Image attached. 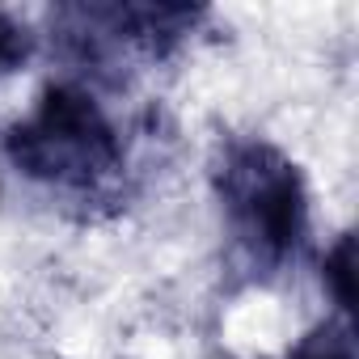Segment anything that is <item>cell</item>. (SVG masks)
<instances>
[{
	"instance_id": "1",
	"label": "cell",
	"mask_w": 359,
	"mask_h": 359,
	"mask_svg": "<svg viewBox=\"0 0 359 359\" xmlns=\"http://www.w3.org/2000/svg\"><path fill=\"white\" fill-rule=\"evenodd\" d=\"M9 156L30 177H51V182H89L118 161L114 131L106 114L93 106L89 93L72 85L47 89L39 110L13 127Z\"/></svg>"
},
{
	"instance_id": "4",
	"label": "cell",
	"mask_w": 359,
	"mask_h": 359,
	"mask_svg": "<svg viewBox=\"0 0 359 359\" xmlns=\"http://www.w3.org/2000/svg\"><path fill=\"white\" fill-rule=\"evenodd\" d=\"M330 283H334V296H338V304L342 309H351V237H342L338 241V250H334V258H330Z\"/></svg>"
},
{
	"instance_id": "5",
	"label": "cell",
	"mask_w": 359,
	"mask_h": 359,
	"mask_svg": "<svg viewBox=\"0 0 359 359\" xmlns=\"http://www.w3.org/2000/svg\"><path fill=\"white\" fill-rule=\"evenodd\" d=\"M296 359H351V355H346V346L325 342V346H309V351H300Z\"/></svg>"
},
{
	"instance_id": "3",
	"label": "cell",
	"mask_w": 359,
	"mask_h": 359,
	"mask_svg": "<svg viewBox=\"0 0 359 359\" xmlns=\"http://www.w3.org/2000/svg\"><path fill=\"white\" fill-rule=\"evenodd\" d=\"M26 55H30V30H26V26H18L13 18L0 13V76L13 72Z\"/></svg>"
},
{
	"instance_id": "2",
	"label": "cell",
	"mask_w": 359,
	"mask_h": 359,
	"mask_svg": "<svg viewBox=\"0 0 359 359\" xmlns=\"http://www.w3.org/2000/svg\"><path fill=\"white\" fill-rule=\"evenodd\" d=\"M229 203L245 233L262 241L266 250H287L300 237L304 224V203H300V182L287 161H279L266 148H241L229 165Z\"/></svg>"
}]
</instances>
